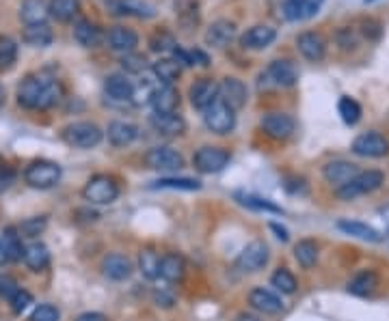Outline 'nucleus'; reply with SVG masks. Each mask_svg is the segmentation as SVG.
<instances>
[{"mask_svg": "<svg viewBox=\"0 0 389 321\" xmlns=\"http://www.w3.org/2000/svg\"><path fill=\"white\" fill-rule=\"evenodd\" d=\"M132 272H134V265L126 254L111 252L104 256V261H102V274H104L109 281H115V283L128 281Z\"/></svg>", "mask_w": 389, "mask_h": 321, "instance_id": "ddd939ff", "label": "nucleus"}, {"mask_svg": "<svg viewBox=\"0 0 389 321\" xmlns=\"http://www.w3.org/2000/svg\"><path fill=\"white\" fill-rule=\"evenodd\" d=\"M83 197L89 205H111L119 199V183L111 175H93L83 188Z\"/></svg>", "mask_w": 389, "mask_h": 321, "instance_id": "423d86ee", "label": "nucleus"}, {"mask_svg": "<svg viewBox=\"0 0 389 321\" xmlns=\"http://www.w3.org/2000/svg\"><path fill=\"white\" fill-rule=\"evenodd\" d=\"M383 183H385V175L381 170H374V168L359 170V175L355 179H351L335 190V195L342 201H355L363 195H372V192H376Z\"/></svg>", "mask_w": 389, "mask_h": 321, "instance_id": "f03ea898", "label": "nucleus"}, {"mask_svg": "<svg viewBox=\"0 0 389 321\" xmlns=\"http://www.w3.org/2000/svg\"><path fill=\"white\" fill-rule=\"evenodd\" d=\"M104 39H106V44H109L111 50L121 52V54L134 52V48L138 46V35L132 28H126V26H113V28H109V33H106Z\"/></svg>", "mask_w": 389, "mask_h": 321, "instance_id": "aec40b11", "label": "nucleus"}, {"mask_svg": "<svg viewBox=\"0 0 389 321\" xmlns=\"http://www.w3.org/2000/svg\"><path fill=\"white\" fill-rule=\"evenodd\" d=\"M335 39H338V46L342 48V50H355L357 48V33L353 31V28H340L338 31V35H335Z\"/></svg>", "mask_w": 389, "mask_h": 321, "instance_id": "3c124183", "label": "nucleus"}, {"mask_svg": "<svg viewBox=\"0 0 389 321\" xmlns=\"http://www.w3.org/2000/svg\"><path fill=\"white\" fill-rule=\"evenodd\" d=\"M269 259H271V250L264 242L255 240L251 244H247L242 248V252L236 256V270L242 272V274H257L262 272L266 265H269Z\"/></svg>", "mask_w": 389, "mask_h": 321, "instance_id": "6e6552de", "label": "nucleus"}, {"mask_svg": "<svg viewBox=\"0 0 389 321\" xmlns=\"http://www.w3.org/2000/svg\"><path fill=\"white\" fill-rule=\"evenodd\" d=\"M138 270L148 281H156L160 278V254L154 248H145L138 254Z\"/></svg>", "mask_w": 389, "mask_h": 321, "instance_id": "4c0bfd02", "label": "nucleus"}, {"mask_svg": "<svg viewBox=\"0 0 389 321\" xmlns=\"http://www.w3.org/2000/svg\"><path fill=\"white\" fill-rule=\"evenodd\" d=\"M150 123H152L154 130L162 136H182L184 132H186V121H184V117L177 115V113L152 115Z\"/></svg>", "mask_w": 389, "mask_h": 321, "instance_id": "a878e982", "label": "nucleus"}, {"mask_svg": "<svg viewBox=\"0 0 389 321\" xmlns=\"http://www.w3.org/2000/svg\"><path fill=\"white\" fill-rule=\"evenodd\" d=\"M17 60V44L7 37L0 35V72H9Z\"/></svg>", "mask_w": 389, "mask_h": 321, "instance_id": "a18cd8bd", "label": "nucleus"}, {"mask_svg": "<svg viewBox=\"0 0 389 321\" xmlns=\"http://www.w3.org/2000/svg\"><path fill=\"white\" fill-rule=\"evenodd\" d=\"M338 113L346 125H357L361 119V106L353 97H342L338 101Z\"/></svg>", "mask_w": 389, "mask_h": 321, "instance_id": "49530a36", "label": "nucleus"}, {"mask_svg": "<svg viewBox=\"0 0 389 321\" xmlns=\"http://www.w3.org/2000/svg\"><path fill=\"white\" fill-rule=\"evenodd\" d=\"M63 99V84L46 76H26L17 87V104L26 110H48Z\"/></svg>", "mask_w": 389, "mask_h": 321, "instance_id": "f257e3e1", "label": "nucleus"}, {"mask_svg": "<svg viewBox=\"0 0 389 321\" xmlns=\"http://www.w3.org/2000/svg\"><path fill=\"white\" fill-rule=\"evenodd\" d=\"M236 37V24L230 19H216L206 31V44L212 48H225Z\"/></svg>", "mask_w": 389, "mask_h": 321, "instance_id": "393cba45", "label": "nucleus"}, {"mask_svg": "<svg viewBox=\"0 0 389 321\" xmlns=\"http://www.w3.org/2000/svg\"><path fill=\"white\" fill-rule=\"evenodd\" d=\"M296 48L310 63H320L326 54V41L320 33L305 31L296 37Z\"/></svg>", "mask_w": 389, "mask_h": 321, "instance_id": "4468645a", "label": "nucleus"}, {"mask_svg": "<svg viewBox=\"0 0 389 321\" xmlns=\"http://www.w3.org/2000/svg\"><path fill=\"white\" fill-rule=\"evenodd\" d=\"M363 35L367 37V41H379L381 39V35H383V26H381V22L379 19H372V17H367V19H363Z\"/></svg>", "mask_w": 389, "mask_h": 321, "instance_id": "5fc2aeb1", "label": "nucleus"}, {"mask_svg": "<svg viewBox=\"0 0 389 321\" xmlns=\"http://www.w3.org/2000/svg\"><path fill=\"white\" fill-rule=\"evenodd\" d=\"M186 274V261L177 252H167L160 256V278L167 283H180Z\"/></svg>", "mask_w": 389, "mask_h": 321, "instance_id": "cd10ccee", "label": "nucleus"}, {"mask_svg": "<svg viewBox=\"0 0 389 321\" xmlns=\"http://www.w3.org/2000/svg\"><path fill=\"white\" fill-rule=\"evenodd\" d=\"M54 39V33L48 24H33L24 26L22 31V41L31 48H48Z\"/></svg>", "mask_w": 389, "mask_h": 321, "instance_id": "2f4dec72", "label": "nucleus"}, {"mask_svg": "<svg viewBox=\"0 0 389 321\" xmlns=\"http://www.w3.org/2000/svg\"><path fill=\"white\" fill-rule=\"evenodd\" d=\"M234 321H262V319H260L257 315H253V313H247V311H244V313H238Z\"/></svg>", "mask_w": 389, "mask_h": 321, "instance_id": "680f3d73", "label": "nucleus"}, {"mask_svg": "<svg viewBox=\"0 0 389 321\" xmlns=\"http://www.w3.org/2000/svg\"><path fill=\"white\" fill-rule=\"evenodd\" d=\"M275 39H277L275 28L266 26V24H257V26H251L240 37V46L244 50H264V48H269Z\"/></svg>", "mask_w": 389, "mask_h": 321, "instance_id": "6ab92c4d", "label": "nucleus"}, {"mask_svg": "<svg viewBox=\"0 0 389 321\" xmlns=\"http://www.w3.org/2000/svg\"><path fill=\"white\" fill-rule=\"evenodd\" d=\"M63 140L74 147V149H93L102 142L104 138V132H102V127L91 123V121H76L70 123L63 132H61Z\"/></svg>", "mask_w": 389, "mask_h": 321, "instance_id": "7ed1b4c3", "label": "nucleus"}, {"mask_svg": "<svg viewBox=\"0 0 389 321\" xmlns=\"http://www.w3.org/2000/svg\"><path fill=\"white\" fill-rule=\"evenodd\" d=\"M80 11V0H50V17L58 22H72Z\"/></svg>", "mask_w": 389, "mask_h": 321, "instance_id": "58836bf2", "label": "nucleus"}, {"mask_svg": "<svg viewBox=\"0 0 389 321\" xmlns=\"http://www.w3.org/2000/svg\"><path fill=\"white\" fill-rule=\"evenodd\" d=\"M119 13H126V15H134L141 19H150L156 15V7L145 3V0H119L117 5Z\"/></svg>", "mask_w": 389, "mask_h": 321, "instance_id": "a19ab883", "label": "nucleus"}, {"mask_svg": "<svg viewBox=\"0 0 389 321\" xmlns=\"http://www.w3.org/2000/svg\"><path fill=\"white\" fill-rule=\"evenodd\" d=\"M376 287H379V274L374 270H361V272H357L351 278V281H348V285H346L348 293L359 295V297L370 295Z\"/></svg>", "mask_w": 389, "mask_h": 321, "instance_id": "c756f323", "label": "nucleus"}, {"mask_svg": "<svg viewBox=\"0 0 389 321\" xmlns=\"http://www.w3.org/2000/svg\"><path fill=\"white\" fill-rule=\"evenodd\" d=\"M236 201L253 211H269V213H283V209L279 205H275L269 199H262V197H253V195H236Z\"/></svg>", "mask_w": 389, "mask_h": 321, "instance_id": "c03bdc74", "label": "nucleus"}, {"mask_svg": "<svg viewBox=\"0 0 389 321\" xmlns=\"http://www.w3.org/2000/svg\"><path fill=\"white\" fill-rule=\"evenodd\" d=\"M271 285L283 293V295H294L299 291V281L296 276L288 270V268H279L273 276H271Z\"/></svg>", "mask_w": 389, "mask_h": 321, "instance_id": "ea45409f", "label": "nucleus"}, {"mask_svg": "<svg viewBox=\"0 0 389 321\" xmlns=\"http://www.w3.org/2000/svg\"><path fill=\"white\" fill-rule=\"evenodd\" d=\"M104 91L115 101H130L134 97V84L124 74H111L104 80Z\"/></svg>", "mask_w": 389, "mask_h": 321, "instance_id": "bb28decb", "label": "nucleus"}, {"mask_svg": "<svg viewBox=\"0 0 389 321\" xmlns=\"http://www.w3.org/2000/svg\"><path fill=\"white\" fill-rule=\"evenodd\" d=\"M106 138L113 147H128L138 138V127L130 121H111L106 127Z\"/></svg>", "mask_w": 389, "mask_h": 321, "instance_id": "5701e85b", "label": "nucleus"}, {"mask_svg": "<svg viewBox=\"0 0 389 321\" xmlns=\"http://www.w3.org/2000/svg\"><path fill=\"white\" fill-rule=\"evenodd\" d=\"M29 321H61V311L54 304H39Z\"/></svg>", "mask_w": 389, "mask_h": 321, "instance_id": "8fccbe9b", "label": "nucleus"}, {"mask_svg": "<svg viewBox=\"0 0 389 321\" xmlns=\"http://www.w3.org/2000/svg\"><path fill=\"white\" fill-rule=\"evenodd\" d=\"M294 259L303 270H312L318 263V244L314 240H299L294 246Z\"/></svg>", "mask_w": 389, "mask_h": 321, "instance_id": "c9c22d12", "label": "nucleus"}, {"mask_svg": "<svg viewBox=\"0 0 389 321\" xmlns=\"http://www.w3.org/2000/svg\"><path fill=\"white\" fill-rule=\"evenodd\" d=\"M365 3H372V0H365Z\"/></svg>", "mask_w": 389, "mask_h": 321, "instance_id": "69168bd1", "label": "nucleus"}, {"mask_svg": "<svg viewBox=\"0 0 389 321\" xmlns=\"http://www.w3.org/2000/svg\"><path fill=\"white\" fill-rule=\"evenodd\" d=\"M219 97L232 106L234 110H240L244 104H247V87H244V82L238 80V78H225L221 84H219Z\"/></svg>", "mask_w": 389, "mask_h": 321, "instance_id": "a211bd4d", "label": "nucleus"}, {"mask_svg": "<svg viewBox=\"0 0 389 321\" xmlns=\"http://www.w3.org/2000/svg\"><path fill=\"white\" fill-rule=\"evenodd\" d=\"M230 160H232V154L228 151V149L206 145L195 151L193 166L203 175H214V173H221V170L230 164Z\"/></svg>", "mask_w": 389, "mask_h": 321, "instance_id": "0eeeda50", "label": "nucleus"}, {"mask_svg": "<svg viewBox=\"0 0 389 321\" xmlns=\"http://www.w3.org/2000/svg\"><path fill=\"white\" fill-rule=\"evenodd\" d=\"M249 304H251V308H255L257 313H264V315H279L283 311L281 297L264 287H255L249 291Z\"/></svg>", "mask_w": 389, "mask_h": 321, "instance_id": "f3484780", "label": "nucleus"}, {"mask_svg": "<svg viewBox=\"0 0 389 321\" xmlns=\"http://www.w3.org/2000/svg\"><path fill=\"white\" fill-rule=\"evenodd\" d=\"M48 227V218L46 216H35V218H26L22 224L17 227L19 235L22 238H29V240H35L37 235H42Z\"/></svg>", "mask_w": 389, "mask_h": 321, "instance_id": "de8ad7c7", "label": "nucleus"}, {"mask_svg": "<svg viewBox=\"0 0 389 321\" xmlns=\"http://www.w3.org/2000/svg\"><path fill=\"white\" fill-rule=\"evenodd\" d=\"M175 48H177V41H175V37L169 31L160 28V31L152 33V37H150V50L152 52L167 54V52H173Z\"/></svg>", "mask_w": 389, "mask_h": 321, "instance_id": "37998d69", "label": "nucleus"}, {"mask_svg": "<svg viewBox=\"0 0 389 321\" xmlns=\"http://www.w3.org/2000/svg\"><path fill=\"white\" fill-rule=\"evenodd\" d=\"M156 302H158V306L169 308V306H173V297H169V295H165V293H158V295H156Z\"/></svg>", "mask_w": 389, "mask_h": 321, "instance_id": "052dcab7", "label": "nucleus"}, {"mask_svg": "<svg viewBox=\"0 0 389 321\" xmlns=\"http://www.w3.org/2000/svg\"><path fill=\"white\" fill-rule=\"evenodd\" d=\"M11 308H13V313L15 315H19V313H24L31 304H33V295L29 293V291H24V289H19L11 299Z\"/></svg>", "mask_w": 389, "mask_h": 321, "instance_id": "603ef678", "label": "nucleus"}, {"mask_svg": "<svg viewBox=\"0 0 389 321\" xmlns=\"http://www.w3.org/2000/svg\"><path fill=\"white\" fill-rule=\"evenodd\" d=\"M175 15L184 28L193 31L199 24V3L197 0H175Z\"/></svg>", "mask_w": 389, "mask_h": 321, "instance_id": "72a5a7b5", "label": "nucleus"}, {"mask_svg": "<svg viewBox=\"0 0 389 321\" xmlns=\"http://www.w3.org/2000/svg\"><path fill=\"white\" fill-rule=\"evenodd\" d=\"M7 261H9V256H7V250H5L3 240H0V265H5Z\"/></svg>", "mask_w": 389, "mask_h": 321, "instance_id": "e2e57ef3", "label": "nucleus"}, {"mask_svg": "<svg viewBox=\"0 0 389 321\" xmlns=\"http://www.w3.org/2000/svg\"><path fill=\"white\" fill-rule=\"evenodd\" d=\"M152 74L156 76V80L160 84H173L180 80L182 76V67L175 58H160L152 65Z\"/></svg>", "mask_w": 389, "mask_h": 321, "instance_id": "473e14b6", "label": "nucleus"}, {"mask_svg": "<svg viewBox=\"0 0 389 321\" xmlns=\"http://www.w3.org/2000/svg\"><path fill=\"white\" fill-rule=\"evenodd\" d=\"M76 321H109L106 315H102V313H95V311H89V313H83V315H78Z\"/></svg>", "mask_w": 389, "mask_h": 321, "instance_id": "bf43d9fd", "label": "nucleus"}, {"mask_svg": "<svg viewBox=\"0 0 389 321\" xmlns=\"http://www.w3.org/2000/svg\"><path fill=\"white\" fill-rule=\"evenodd\" d=\"M260 127L273 140H288L296 130V121L288 113H266L260 121Z\"/></svg>", "mask_w": 389, "mask_h": 321, "instance_id": "9d476101", "label": "nucleus"}, {"mask_svg": "<svg viewBox=\"0 0 389 321\" xmlns=\"http://www.w3.org/2000/svg\"><path fill=\"white\" fill-rule=\"evenodd\" d=\"M152 190H182V192H197L201 190V181L191 177H160L152 186Z\"/></svg>", "mask_w": 389, "mask_h": 321, "instance_id": "e433bc0d", "label": "nucleus"}, {"mask_svg": "<svg viewBox=\"0 0 389 321\" xmlns=\"http://www.w3.org/2000/svg\"><path fill=\"white\" fill-rule=\"evenodd\" d=\"M0 240L5 244L9 261H22L24 259V246H22V235L15 227H7L3 233H0Z\"/></svg>", "mask_w": 389, "mask_h": 321, "instance_id": "f704fd0d", "label": "nucleus"}, {"mask_svg": "<svg viewBox=\"0 0 389 321\" xmlns=\"http://www.w3.org/2000/svg\"><path fill=\"white\" fill-rule=\"evenodd\" d=\"M203 123H206V127L212 134L219 136L232 134L236 127V110L219 97L212 101V106L203 110Z\"/></svg>", "mask_w": 389, "mask_h": 321, "instance_id": "39448f33", "label": "nucleus"}, {"mask_svg": "<svg viewBox=\"0 0 389 321\" xmlns=\"http://www.w3.org/2000/svg\"><path fill=\"white\" fill-rule=\"evenodd\" d=\"M316 9H318V5L312 3V0H285V5H283L285 17L292 19V22H296V19H303V17L314 15Z\"/></svg>", "mask_w": 389, "mask_h": 321, "instance_id": "79ce46f5", "label": "nucleus"}, {"mask_svg": "<svg viewBox=\"0 0 389 321\" xmlns=\"http://www.w3.org/2000/svg\"><path fill=\"white\" fill-rule=\"evenodd\" d=\"M121 67H124L128 74H143L148 69V58L143 54H136V52H128L121 58Z\"/></svg>", "mask_w": 389, "mask_h": 321, "instance_id": "09e8293b", "label": "nucleus"}, {"mask_svg": "<svg viewBox=\"0 0 389 321\" xmlns=\"http://www.w3.org/2000/svg\"><path fill=\"white\" fill-rule=\"evenodd\" d=\"M271 231L275 233V238H277L279 242H283V244L290 240V233H288V229L281 227V224H277V222H271Z\"/></svg>", "mask_w": 389, "mask_h": 321, "instance_id": "4d7b16f0", "label": "nucleus"}, {"mask_svg": "<svg viewBox=\"0 0 389 321\" xmlns=\"http://www.w3.org/2000/svg\"><path fill=\"white\" fill-rule=\"evenodd\" d=\"M74 39L78 41L83 48H97L102 41H104V35H102L100 26L87 17H78L74 22Z\"/></svg>", "mask_w": 389, "mask_h": 321, "instance_id": "4be33fe9", "label": "nucleus"}, {"mask_svg": "<svg viewBox=\"0 0 389 321\" xmlns=\"http://www.w3.org/2000/svg\"><path fill=\"white\" fill-rule=\"evenodd\" d=\"M150 104L154 106V115H171L180 106V91L173 84H160Z\"/></svg>", "mask_w": 389, "mask_h": 321, "instance_id": "412c9836", "label": "nucleus"}, {"mask_svg": "<svg viewBox=\"0 0 389 321\" xmlns=\"http://www.w3.org/2000/svg\"><path fill=\"white\" fill-rule=\"evenodd\" d=\"M24 263L33 272H42L50 265V252L48 246L42 242H33L24 248Z\"/></svg>", "mask_w": 389, "mask_h": 321, "instance_id": "7c9ffc66", "label": "nucleus"}, {"mask_svg": "<svg viewBox=\"0 0 389 321\" xmlns=\"http://www.w3.org/2000/svg\"><path fill=\"white\" fill-rule=\"evenodd\" d=\"M15 181V173L11 168H0V192H5L11 188V183Z\"/></svg>", "mask_w": 389, "mask_h": 321, "instance_id": "6e6d98bb", "label": "nucleus"}, {"mask_svg": "<svg viewBox=\"0 0 389 321\" xmlns=\"http://www.w3.org/2000/svg\"><path fill=\"white\" fill-rule=\"evenodd\" d=\"M359 175L357 164L348 162V160H333L322 168V177L326 179V183H331L335 188L348 183L351 179H355Z\"/></svg>", "mask_w": 389, "mask_h": 321, "instance_id": "2eb2a0df", "label": "nucleus"}, {"mask_svg": "<svg viewBox=\"0 0 389 321\" xmlns=\"http://www.w3.org/2000/svg\"><path fill=\"white\" fill-rule=\"evenodd\" d=\"M50 17V3L46 0H22V7H19V19L26 24H46Z\"/></svg>", "mask_w": 389, "mask_h": 321, "instance_id": "b1692460", "label": "nucleus"}, {"mask_svg": "<svg viewBox=\"0 0 389 321\" xmlns=\"http://www.w3.org/2000/svg\"><path fill=\"white\" fill-rule=\"evenodd\" d=\"M191 58H193V65H195V63H197V65H201V67H208L210 65L208 54H203L201 50H191Z\"/></svg>", "mask_w": 389, "mask_h": 321, "instance_id": "13d9d810", "label": "nucleus"}, {"mask_svg": "<svg viewBox=\"0 0 389 321\" xmlns=\"http://www.w3.org/2000/svg\"><path fill=\"white\" fill-rule=\"evenodd\" d=\"M189 97H191L193 108L203 113L208 106H212L214 99H219V84L214 80H210V78H201L191 87Z\"/></svg>", "mask_w": 389, "mask_h": 321, "instance_id": "dca6fc26", "label": "nucleus"}, {"mask_svg": "<svg viewBox=\"0 0 389 321\" xmlns=\"http://www.w3.org/2000/svg\"><path fill=\"white\" fill-rule=\"evenodd\" d=\"M351 149L359 158H385L389 154V140L379 132H363L353 140Z\"/></svg>", "mask_w": 389, "mask_h": 321, "instance_id": "9b49d317", "label": "nucleus"}, {"mask_svg": "<svg viewBox=\"0 0 389 321\" xmlns=\"http://www.w3.org/2000/svg\"><path fill=\"white\" fill-rule=\"evenodd\" d=\"M299 67L296 63H292L290 58H275L269 69H266V78L271 80L273 87H281V89H290L299 82Z\"/></svg>", "mask_w": 389, "mask_h": 321, "instance_id": "f8f14e48", "label": "nucleus"}, {"mask_svg": "<svg viewBox=\"0 0 389 321\" xmlns=\"http://www.w3.org/2000/svg\"><path fill=\"white\" fill-rule=\"evenodd\" d=\"M338 229L346 235H351V238H357V240H363V242H372V244H379L383 242V235L365 222H357V220H340L338 222Z\"/></svg>", "mask_w": 389, "mask_h": 321, "instance_id": "c85d7f7f", "label": "nucleus"}, {"mask_svg": "<svg viewBox=\"0 0 389 321\" xmlns=\"http://www.w3.org/2000/svg\"><path fill=\"white\" fill-rule=\"evenodd\" d=\"M5 106V89H3V84H0V108Z\"/></svg>", "mask_w": 389, "mask_h": 321, "instance_id": "0e129e2a", "label": "nucleus"}, {"mask_svg": "<svg viewBox=\"0 0 389 321\" xmlns=\"http://www.w3.org/2000/svg\"><path fill=\"white\" fill-rule=\"evenodd\" d=\"M61 175H63V168H61L56 162L35 160L24 170V181L37 190H50L61 181Z\"/></svg>", "mask_w": 389, "mask_h": 321, "instance_id": "20e7f679", "label": "nucleus"}, {"mask_svg": "<svg viewBox=\"0 0 389 321\" xmlns=\"http://www.w3.org/2000/svg\"><path fill=\"white\" fill-rule=\"evenodd\" d=\"M17 291H19V285L15 278L9 274H0V297L11 299Z\"/></svg>", "mask_w": 389, "mask_h": 321, "instance_id": "864d4df0", "label": "nucleus"}, {"mask_svg": "<svg viewBox=\"0 0 389 321\" xmlns=\"http://www.w3.org/2000/svg\"><path fill=\"white\" fill-rule=\"evenodd\" d=\"M148 168L152 170H162V173H177L184 168V156L171 147H152L150 151L143 156Z\"/></svg>", "mask_w": 389, "mask_h": 321, "instance_id": "1a4fd4ad", "label": "nucleus"}]
</instances>
